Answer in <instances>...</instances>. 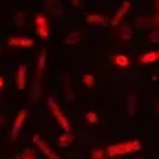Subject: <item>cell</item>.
Segmentation results:
<instances>
[{"mask_svg":"<svg viewBox=\"0 0 159 159\" xmlns=\"http://www.w3.org/2000/svg\"><path fill=\"white\" fill-rule=\"evenodd\" d=\"M142 149V142L140 140H129V142H122V143H114L110 145L105 154L108 157H116V156H126L131 152H138Z\"/></svg>","mask_w":159,"mask_h":159,"instance_id":"1","label":"cell"},{"mask_svg":"<svg viewBox=\"0 0 159 159\" xmlns=\"http://www.w3.org/2000/svg\"><path fill=\"white\" fill-rule=\"evenodd\" d=\"M47 105H49V108H51L52 116L56 117V121L60 122V126L63 128V131H70V122L66 121V117L61 114V110H60V107L56 105V102H54L52 98H49L47 100Z\"/></svg>","mask_w":159,"mask_h":159,"instance_id":"2","label":"cell"},{"mask_svg":"<svg viewBox=\"0 0 159 159\" xmlns=\"http://www.w3.org/2000/svg\"><path fill=\"white\" fill-rule=\"evenodd\" d=\"M25 119H26V110H19L14 124H12V129H11V140H16V138H18L19 131H21V128H23V124H25Z\"/></svg>","mask_w":159,"mask_h":159,"instance_id":"3","label":"cell"},{"mask_svg":"<svg viewBox=\"0 0 159 159\" xmlns=\"http://www.w3.org/2000/svg\"><path fill=\"white\" fill-rule=\"evenodd\" d=\"M35 25H37V33H39V37H42V39H47V37H49L47 19L44 18L42 14H39L37 18H35Z\"/></svg>","mask_w":159,"mask_h":159,"instance_id":"4","label":"cell"},{"mask_svg":"<svg viewBox=\"0 0 159 159\" xmlns=\"http://www.w3.org/2000/svg\"><path fill=\"white\" fill-rule=\"evenodd\" d=\"M33 143L37 145L39 149H40V150L44 152V156H47L49 159H60V156H58V154H54V152H52V150L49 149V147H47V143H46V142H42V140H40V136H39V135H35V136H33Z\"/></svg>","mask_w":159,"mask_h":159,"instance_id":"5","label":"cell"},{"mask_svg":"<svg viewBox=\"0 0 159 159\" xmlns=\"http://www.w3.org/2000/svg\"><path fill=\"white\" fill-rule=\"evenodd\" d=\"M7 42L12 47H32L33 46V40L28 37H11Z\"/></svg>","mask_w":159,"mask_h":159,"instance_id":"6","label":"cell"},{"mask_svg":"<svg viewBox=\"0 0 159 159\" xmlns=\"http://www.w3.org/2000/svg\"><path fill=\"white\" fill-rule=\"evenodd\" d=\"M135 26L138 30H150L154 25V18H150V16H142V18H136L135 21Z\"/></svg>","mask_w":159,"mask_h":159,"instance_id":"7","label":"cell"},{"mask_svg":"<svg viewBox=\"0 0 159 159\" xmlns=\"http://www.w3.org/2000/svg\"><path fill=\"white\" fill-rule=\"evenodd\" d=\"M129 9H131V4H129V2H128V0H126V2H122L121 9L117 11L116 16H114V19L110 21V23H112V26H117V25H119V21H121V19L124 18V16H126V12H128Z\"/></svg>","mask_w":159,"mask_h":159,"instance_id":"8","label":"cell"},{"mask_svg":"<svg viewBox=\"0 0 159 159\" xmlns=\"http://www.w3.org/2000/svg\"><path fill=\"white\" fill-rule=\"evenodd\" d=\"M16 86L19 89H25L26 88V66L21 65L18 68V74H16Z\"/></svg>","mask_w":159,"mask_h":159,"instance_id":"9","label":"cell"},{"mask_svg":"<svg viewBox=\"0 0 159 159\" xmlns=\"http://www.w3.org/2000/svg\"><path fill=\"white\" fill-rule=\"evenodd\" d=\"M131 37H133V28H131V25H122L121 28H119V40L128 42V40H131Z\"/></svg>","mask_w":159,"mask_h":159,"instance_id":"10","label":"cell"},{"mask_svg":"<svg viewBox=\"0 0 159 159\" xmlns=\"http://www.w3.org/2000/svg\"><path fill=\"white\" fill-rule=\"evenodd\" d=\"M157 51H150V52H145V54H142L140 56V63H143V65H150V63H154V61H157Z\"/></svg>","mask_w":159,"mask_h":159,"instance_id":"11","label":"cell"},{"mask_svg":"<svg viewBox=\"0 0 159 159\" xmlns=\"http://www.w3.org/2000/svg\"><path fill=\"white\" fill-rule=\"evenodd\" d=\"M80 39H82V32H72L70 35H66L65 44H66V46H72V44L80 42Z\"/></svg>","mask_w":159,"mask_h":159,"instance_id":"12","label":"cell"},{"mask_svg":"<svg viewBox=\"0 0 159 159\" xmlns=\"http://www.w3.org/2000/svg\"><path fill=\"white\" fill-rule=\"evenodd\" d=\"M72 142H74V136L70 135V131H65V135H61V136H60L58 145H60V147H68Z\"/></svg>","mask_w":159,"mask_h":159,"instance_id":"13","label":"cell"},{"mask_svg":"<svg viewBox=\"0 0 159 159\" xmlns=\"http://www.w3.org/2000/svg\"><path fill=\"white\" fill-rule=\"evenodd\" d=\"M86 21H88L89 25H93V23H98V25H107V19L103 18V16H98V14H91V16H86Z\"/></svg>","mask_w":159,"mask_h":159,"instance_id":"14","label":"cell"},{"mask_svg":"<svg viewBox=\"0 0 159 159\" xmlns=\"http://www.w3.org/2000/svg\"><path fill=\"white\" fill-rule=\"evenodd\" d=\"M136 112V94H129L128 96V114L135 116Z\"/></svg>","mask_w":159,"mask_h":159,"instance_id":"15","label":"cell"},{"mask_svg":"<svg viewBox=\"0 0 159 159\" xmlns=\"http://www.w3.org/2000/svg\"><path fill=\"white\" fill-rule=\"evenodd\" d=\"M114 63H116L117 66H121V68H126V66L129 65V60H128V56H124V54H117V56H114Z\"/></svg>","mask_w":159,"mask_h":159,"instance_id":"16","label":"cell"},{"mask_svg":"<svg viewBox=\"0 0 159 159\" xmlns=\"http://www.w3.org/2000/svg\"><path fill=\"white\" fill-rule=\"evenodd\" d=\"M46 51L40 52V56H39V61H37V74L42 75L44 74V66H46Z\"/></svg>","mask_w":159,"mask_h":159,"instance_id":"17","label":"cell"},{"mask_svg":"<svg viewBox=\"0 0 159 159\" xmlns=\"http://www.w3.org/2000/svg\"><path fill=\"white\" fill-rule=\"evenodd\" d=\"M82 82H84V86H86V88H89V89L94 88V77L91 74H86L84 77H82Z\"/></svg>","mask_w":159,"mask_h":159,"instance_id":"18","label":"cell"},{"mask_svg":"<svg viewBox=\"0 0 159 159\" xmlns=\"http://www.w3.org/2000/svg\"><path fill=\"white\" fill-rule=\"evenodd\" d=\"M19 157H21V159H37V154H35V150L26 149L23 154H19Z\"/></svg>","mask_w":159,"mask_h":159,"instance_id":"19","label":"cell"},{"mask_svg":"<svg viewBox=\"0 0 159 159\" xmlns=\"http://www.w3.org/2000/svg\"><path fill=\"white\" fill-rule=\"evenodd\" d=\"M39 96H40V82L35 80V89H32V98L39 100Z\"/></svg>","mask_w":159,"mask_h":159,"instance_id":"20","label":"cell"},{"mask_svg":"<svg viewBox=\"0 0 159 159\" xmlns=\"http://www.w3.org/2000/svg\"><path fill=\"white\" fill-rule=\"evenodd\" d=\"M86 119H88V122H91V124H96V122H98V116L94 112H88L86 114Z\"/></svg>","mask_w":159,"mask_h":159,"instance_id":"21","label":"cell"},{"mask_svg":"<svg viewBox=\"0 0 159 159\" xmlns=\"http://www.w3.org/2000/svg\"><path fill=\"white\" fill-rule=\"evenodd\" d=\"M149 40L150 42H159V30H152L150 32V35H149Z\"/></svg>","mask_w":159,"mask_h":159,"instance_id":"22","label":"cell"},{"mask_svg":"<svg viewBox=\"0 0 159 159\" xmlns=\"http://www.w3.org/2000/svg\"><path fill=\"white\" fill-rule=\"evenodd\" d=\"M105 156V150H102V149H94L93 152H91V157L93 159H100V157H103Z\"/></svg>","mask_w":159,"mask_h":159,"instance_id":"23","label":"cell"},{"mask_svg":"<svg viewBox=\"0 0 159 159\" xmlns=\"http://www.w3.org/2000/svg\"><path fill=\"white\" fill-rule=\"evenodd\" d=\"M156 5H157V12H156V18H154V25L159 26V0L156 2Z\"/></svg>","mask_w":159,"mask_h":159,"instance_id":"24","label":"cell"},{"mask_svg":"<svg viewBox=\"0 0 159 159\" xmlns=\"http://www.w3.org/2000/svg\"><path fill=\"white\" fill-rule=\"evenodd\" d=\"M72 4H74L75 7H77V5H79V0H72Z\"/></svg>","mask_w":159,"mask_h":159,"instance_id":"25","label":"cell"},{"mask_svg":"<svg viewBox=\"0 0 159 159\" xmlns=\"http://www.w3.org/2000/svg\"><path fill=\"white\" fill-rule=\"evenodd\" d=\"M2 86H4V79H2V77H0V88H2Z\"/></svg>","mask_w":159,"mask_h":159,"instance_id":"26","label":"cell"},{"mask_svg":"<svg viewBox=\"0 0 159 159\" xmlns=\"http://www.w3.org/2000/svg\"><path fill=\"white\" fill-rule=\"evenodd\" d=\"M2 124H4V119H2V117H0V126H2Z\"/></svg>","mask_w":159,"mask_h":159,"instance_id":"27","label":"cell"},{"mask_svg":"<svg viewBox=\"0 0 159 159\" xmlns=\"http://www.w3.org/2000/svg\"><path fill=\"white\" fill-rule=\"evenodd\" d=\"M157 58H159V51H157Z\"/></svg>","mask_w":159,"mask_h":159,"instance_id":"28","label":"cell"},{"mask_svg":"<svg viewBox=\"0 0 159 159\" xmlns=\"http://www.w3.org/2000/svg\"><path fill=\"white\" fill-rule=\"evenodd\" d=\"M157 108H159V107H157Z\"/></svg>","mask_w":159,"mask_h":159,"instance_id":"29","label":"cell"}]
</instances>
